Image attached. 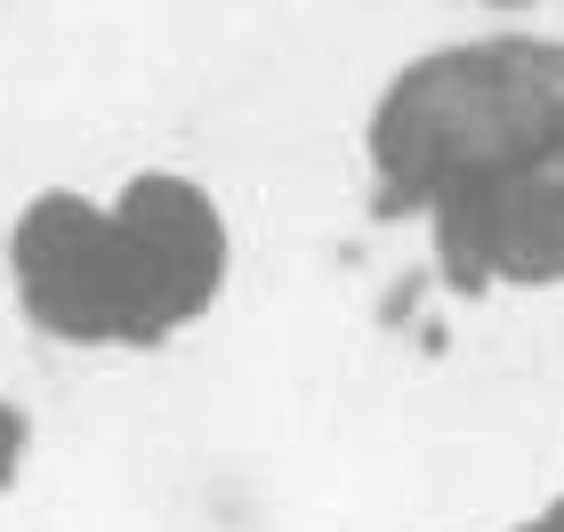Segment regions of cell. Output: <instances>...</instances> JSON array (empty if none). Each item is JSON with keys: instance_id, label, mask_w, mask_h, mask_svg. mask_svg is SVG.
<instances>
[{"instance_id": "cell-1", "label": "cell", "mask_w": 564, "mask_h": 532, "mask_svg": "<svg viewBox=\"0 0 564 532\" xmlns=\"http://www.w3.org/2000/svg\"><path fill=\"white\" fill-rule=\"evenodd\" d=\"M364 177L452 291H564V33L500 17L403 57L364 113Z\"/></svg>"}, {"instance_id": "cell-2", "label": "cell", "mask_w": 564, "mask_h": 532, "mask_svg": "<svg viewBox=\"0 0 564 532\" xmlns=\"http://www.w3.org/2000/svg\"><path fill=\"white\" fill-rule=\"evenodd\" d=\"M17 315L73 355H162L235 291V218L194 170L145 162L89 186H41L0 235Z\"/></svg>"}, {"instance_id": "cell-3", "label": "cell", "mask_w": 564, "mask_h": 532, "mask_svg": "<svg viewBox=\"0 0 564 532\" xmlns=\"http://www.w3.org/2000/svg\"><path fill=\"white\" fill-rule=\"evenodd\" d=\"M500 532H564V492H549V500H532L524 517H508Z\"/></svg>"}, {"instance_id": "cell-4", "label": "cell", "mask_w": 564, "mask_h": 532, "mask_svg": "<svg viewBox=\"0 0 564 532\" xmlns=\"http://www.w3.org/2000/svg\"><path fill=\"white\" fill-rule=\"evenodd\" d=\"M476 9H484V17H532L541 0H476Z\"/></svg>"}]
</instances>
